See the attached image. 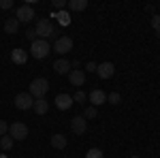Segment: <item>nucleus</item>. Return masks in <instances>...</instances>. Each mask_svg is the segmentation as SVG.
I'll list each match as a JSON object with an SVG mask.
<instances>
[{
	"instance_id": "nucleus-10",
	"label": "nucleus",
	"mask_w": 160,
	"mask_h": 158,
	"mask_svg": "<svg viewBox=\"0 0 160 158\" xmlns=\"http://www.w3.org/2000/svg\"><path fill=\"white\" fill-rule=\"evenodd\" d=\"M88 100L92 103V107H100L102 103H107V94H105L102 90L96 88V90H92V92L88 94Z\"/></svg>"
},
{
	"instance_id": "nucleus-23",
	"label": "nucleus",
	"mask_w": 160,
	"mask_h": 158,
	"mask_svg": "<svg viewBox=\"0 0 160 158\" xmlns=\"http://www.w3.org/2000/svg\"><path fill=\"white\" fill-rule=\"evenodd\" d=\"M86 92H81V90H77V92H75V94H73V100H75V103H83V105H86Z\"/></svg>"
},
{
	"instance_id": "nucleus-29",
	"label": "nucleus",
	"mask_w": 160,
	"mask_h": 158,
	"mask_svg": "<svg viewBox=\"0 0 160 158\" xmlns=\"http://www.w3.org/2000/svg\"><path fill=\"white\" fill-rule=\"evenodd\" d=\"M96 66L98 64H94V62H86V73H96Z\"/></svg>"
},
{
	"instance_id": "nucleus-31",
	"label": "nucleus",
	"mask_w": 160,
	"mask_h": 158,
	"mask_svg": "<svg viewBox=\"0 0 160 158\" xmlns=\"http://www.w3.org/2000/svg\"><path fill=\"white\" fill-rule=\"evenodd\" d=\"M0 158H9V156H7V154H0Z\"/></svg>"
},
{
	"instance_id": "nucleus-1",
	"label": "nucleus",
	"mask_w": 160,
	"mask_h": 158,
	"mask_svg": "<svg viewBox=\"0 0 160 158\" xmlns=\"http://www.w3.org/2000/svg\"><path fill=\"white\" fill-rule=\"evenodd\" d=\"M47 92H49V81H47L45 77H37V79H32L28 94L34 98V100H37V98H45Z\"/></svg>"
},
{
	"instance_id": "nucleus-8",
	"label": "nucleus",
	"mask_w": 160,
	"mask_h": 158,
	"mask_svg": "<svg viewBox=\"0 0 160 158\" xmlns=\"http://www.w3.org/2000/svg\"><path fill=\"white\" fill-rule=\"evenodd\" d=\"M71 130H73L75 135H86V130H88V120L83 118V115H75L73 120H71Z\"/></svg>"
},
{
	"instance_id": "nucleus-18",
	"label": "nucleus",
	"mask_w": 160,
	"mask_h": 158,
	"mask_svg": "<svg viewBox=\"0 0 160 158\" xmlns=\"http://www.w3.org/2000/svg\"><path fill=\"white\" fill-rule=\"evenodd\" d=\"M66 7L71 11H83V9H88V0H68Z\"/></svg>"
},
{
	"instance_id": "nucleus-2",
	"label": "nucleus",
	"mask_w": 160,
	"mask_h": 158,
	"mask_svg": "<svg viewBox=\"0 0 160 158\" xmlns=\"http://www.w3.org/2000/svg\"><path fill=\"white\" fill-rule=\"evenodd\" d=\"M49 43L45 41V38H37L34 43H30V56H34L37 60H43V58H47L49 56Z\"/></svg>"
},
{
	"instance_id": "nucleus-5",
	"label": "nucleus",
	"mask_w": 160,
	"mask_h": 158,
	"mask_svg": "<svg viewBox=\"0 0 160 158\" xmlns=\"http://www.w3.org/2000/svg\"><path fill=\"white\" fill-rule=\"evenodd\" d=\"M15 17H17V22L19 24H30L37 15H34V9L32 7H28V4H22V7H17V13H15Z\"/></svg>"
},
{
	"instance_id": "nucleus-16",
	"label": "nucleus",
	"mask_w": 160,
	"mask_h": 158,
	"mask_svg": "<svg viewBox=\"0 0 160 158\" xmlns=\"http://www.w3.org/2000/svg\"><path fill=\"white\" fill-rule=\"evenodd\" d=\"M17 30H19L17 17H9V19L4 22V32H7V34H17Z\"/></svg>"
},
{
	"instance_id": "nucleus-25",
	"label": "nucleus",
	"mask_w": 160,
	"mask_h": 158,
	"mask_svg": "<svg viewBox=\"0 0 160 158\" xmlns=\"http://www.w3.org/2000/svg\"><path fill=\"white\" fill-rule=\"evenodd\" d=\"M53 9L56 11H64L66 9V0H53Z\"/></svg>"
},
{
	"instance_id": "nucleus-24",
	"label": "nucleus",
	"mask_w": 160,
	"mask_h": 158,
	"mask_svg": "<svg viewBox=\"0 0 160 158\" xmlns=\"http://www.w3.org/2000/svg\"><path fill=\"white\" fill-rule=\"evenodd\" d=\"M96 113H98L96 107H92V105H90V107H86V115H83V118H86V120H92V118H96Z\"/></svg>"
},
{
	"instance_id": "nucleus-6",
	"label": "nucleus",
	"mask_w": 160,
	"mask_h": 158,
	"mask_svg": "<svg viewBox=\"0 0 160 158\" xmlns=\"http://www.w3.org/2000/svg\"><path fill=\"white\" fill-rule=\"evenodd\" d=\"M71 49H73V38L71 37H58L56 38V43H53V51H56V54L64 56V54H68Z\"/></svg>"
},
{
	"instance_id": "nucleus-27",
	"label": "nucleus",
	"mask_w": 160,
	"mask_h": 158,
	"mask_svg": "<svg viewBox=\"0 0 160 158\" xmlns=\"http://www.w3.org/2000/svg\"><path fill=\"white\" fill-rule=\"evenodd\" d=\"M0 9H4V11L13 9V0H0Z\"/></svg>"
},
{
	"instance_id": "nucleus-17",
	"label": "nucleus",
	"mask_w": 160,
	"mask_h": 158,
	"mask_svg": "<svg viewBox=\"0 0 160 158\" xmlns=\"http://www.w3.org/2000/svg\"><path fill=\"white\" fill-rule=\"evenodd\" d=\"M66 143H68V139L64 135H53L51 137V147H56V150H64Z\"/></svg>"
},
{
	"instance_id": "nucleus-15",
	"label": "nucleus",
	"mask_w": 160,
	"mask_h": 158,
	"mask_svg": "<svg viewBox=\"0 0 160 158\" xmlns=\"http://www.w3.org/2000/svg\"><path fill=\"white\" fill-rule=\"evenodd\" d=\"M32 109H34V113H38V115H45V113L49 111V103H47L45 98H37Z\"/></svg>"
},
{
	"instance_id": "nucleus-30",
	"label": "nucleus",
	"mask_w": 160,
	"mask_h": 158,
	"mask_svg": "<svg viewBox=\"0 0 160 158\" xmlns=\"http://www.w3.org/2000/svg\"><path fill=\"white\" fill-rule=\"evenodd\" d=\"M26 38H28L30 43H34V41H37V34H34V30H28V32H26Z\"/></svg>"
},
{
	"instance_id": "nucleus-28",
	"label": "nucleus",
	"mask_w": 160,
	"mask_h": 158,
	"mask_svg": "<svg viewBox=\"0 0 160 158\" xmlns=\"http://www.w3.org/2000/svg\"><path fill=\"white\" fill-rule=\"evenodd\" d=\"M7 133H9V124L4 120H0V137H4Z\"/></svg>"
},
{
	"instance_id": "nucleus-3",
	"label": "nucleus",
	"mask_w": 160,
	"mask_h": 158,
	"mask_svg": "<svg viewBox=\"0 0 160 158\" xmlns=\"http://www.w3.org/2000/svg\"><path fill=\"white\" fill-rule=\"evenodd\" d=\"M34 34H37L38 38H45V41H47V37L53 34V24H51L47 17H41L37 22V26H34Z\"/></svg>"
},
{
	"instance_id": "nucleus-9",
	"label": "nucleus",
	"mask_w": 160,
	"mask_h": 158,
	"mask_svg": "<svg viewBox=\"0 0 160 158\" xmlns=\"http://www.w3.org/2000/svg\"><path fill=\"white\" fill-rule=\"evenodd\" d=\"M96 73H98L100 79H111L113 73H115V66H113V62H102L96 66Z\"/></svg>"
},
{
	"instance_id": "nucleus-7",
	"label": "nucleus",
	"mask_w": 160,
	"mask_h": 158,
	"mask_svg": "<svg viewBox=\"0 0 160 158\" xmlns=\"http://www.w3.org/2000/svg\"><path fill=\"white\" fill-rule=\"evenodd\" d=\"M15 107H17V109H22V111L32 109V107H34V98L30 96L28 92H22V94H17V96H15Z\"/></svg>"
},
{
	"instance_id": "nucleus-13",
	"label": "nucleus",
	"mask_w": 160,
	"mask_h": 158,
	"mask_svg": "<svg viewBox=\"0 0 160 158\" xmlns=\"http://www.w3.org/2000/svg\"><path fill=\"white\" fill-rule=\"evenodd\" d=\"M68 81L79 88V85L86 84V73H83L81 69H75V71H71V73H68Z\"/></svg>"
},
{
	"instance_id": "nucleus-20",
	"label": "nucleus",
	"mask_w": 160,
	"mask_h": 158,
	"mask_svg": "<svg viewBox=\"0 0 160 158\" xmlns=\"http://www.w3.org/2000/svg\"><path fill=\"white\" fill-rule=\"evenodd\" d=\"M0 147H2V150H11V147H13V139L9 137V135L0 137Z\"/></svg>"
},
{
	"instance_id": "nucleus-21",
	"label": "nucleus",
	"mask_w": 160,
	"mask_h": 158,
	"mask_svg": "<svg viewBox=\"0 0 160 158\" xmlns=\"http://www.w3.org/2000/svg\"><path fill=\"white\" fill-rule=\"evenodd\" d=\"M86 158H105V156H102V150L92 147V150H88V152H86Z\"/></svg>"
},
{
	"instance_id": "nucleus-12",
	"label": "nucleus",
	"mask_w": 160,
	"mask_h": 158,
	"mask_svg": "<svg viewBox=\"0 0 160 158\" xmlns=\"http://www.w3.org/2000/svg\"><path fill=\"white\" fill-rule=\"evenodd\" d=\"M53 71L58 75H68L71 73V62L66 60V58H58V60L53 62Z\"/></svg>"
},
{
	"instance_id": "nucleus-22",
	"label": "nucleus",
	"mask_w": 160,
	"mask_h": 158,
	"mask_svg": "<svg viewBox=\"0 0 160 158\" xmlns=\"http://www.w3.org/2000/svg\"><path fill=\"white\" fill-rule=\"evenodd\" d=\"M107 100H109L111 105H120L122 96H120V92H111V94H107Z\"/></svg>"
},
{
	"instance_id": "nucleus-14",
	"label": "nucleus",
	"mask_w": 160,
	"mask_h": 158,
	"mask_svg": "<svg viewBox=\"0 0 160 158\" xmlns=\"http://www.w3.org/2000/svg\"><path fill=\"white\" fill-rule=\"evenodd\" d=\"M11 60L15 62V64H26V62H28V51H24L22 47H15L11 51Z\"/></svg>"
},
{
	"instance_id": "nucleus-26",
	"label": "nucleus",
	"mask_w": 160,
	"mask_h": 158,
	"mask_svg": "<svg viewBox=\"0 0 160 158\" xmlns=\"http://www.w3.org/2000/svg\"><path fill=\"white\" fill-rule=\"evenodd\" d=\"M152 28L160 34V15H154V17H152Z\"/></svg>"
},
{
	"instance_id": "nucleus-19",
	"label": "nucleus",
	"mask_w": 160,
	"mask_h": 158,
	"mask_svg": "<svg viewBox=\"0 0 160 158\" xmlns=\"http://www.w3.org/2000/svg\"><path fill=\"white\" fill-rule=\"evenodd\" d=\"M53 17L58 19V24H60V26H68V24H71V15H68L66 11H58Z\"/></svg>"
},
{
	"instance_id": "nucleus-4",
	"label": "nucleus",
	"mask_w": 160,
	"mask_h": 158,
	"mask_svg": "<svg viewBox=\"0 0 160 158\" xmlns=\"http://www.w3.org/2000/svg\"><path fill=\"white\" fill-rule=\"evenodd\" d=\"M9 137L13 141H24L28 137V126L22 124V122H15V124H9Z\"/></svg>"
},
{
	"instance_id": "nucleus-11",
	"label": "nucleus",
	"mask_w": 160,
	"mask_h": 158,
	"mask_svg": "<svg viewBox=\"0 0 160 158\" xmlns=\"http://www.w3.org/2000/svg\"><path fill=\"white\" fill-rule=\"evenodd\" d=\"M53 103H56V107H58L60 111H66V109H71V107H73L75 100H73V96H71V94H58Z\"/></svg>"
}]
</instances>
